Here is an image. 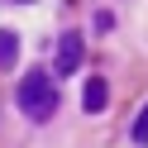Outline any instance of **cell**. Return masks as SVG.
<instances>
[{
  "label": "cell",
  "mask_w": 148,
  "mask_h": 148,
  "mask_svg": "<svg viewBox=\"0 0 148 148\" xmlns=\"http://www.w3.org/2000/svg\"><path fill=\"white\" fill-rule=\"evenodd\" d=\"M105 100H110L105 77H91L86 86H81V110H86V115H100V110H105Z\"/></svg>",
  "instance_id": "3957f363"
},
{
  "label": "cell",
  "mask_w": 148,
  "mask_h": 148,
  "mask_svg": "<svg viewBox=\"0 0 148 148\" xmlns=\"http://www.w3.org/2000/svg\"><path fill=\"white\" fill-rule=\"evenodd\" d=\"M129 138H134V143H148V105L138 110V119H134V129H129Z\"/></svg>",
  "instance_id": "5b68a950"
},
{
  "label": "cell",
  "mask_w": 148,
  "mask_h": 148,
  "mask_svg": "<svg viewBox=\"0 0 148 148\" xmlns=\"http://www.w3.org/2000/svg\"><path fill=\"white\" fill-rule=\"evenodd\" d=\"M19 110L34 119V124H48L53 110H58V91H53V77L48 72H29L19 81Z\"/></svg>",
  "instance_id": "6da1fadb"
},
{
  "label": "cell",
  "mask_w": 148,
  "mask_h": 148,
  "mask_svg": "<svg viewBox=\"0 0 148 148\" xmlns=\"http://www.w3.org/2000/svg\"><path fill=\"white\" fill-rule=\"evenodd\" d=\"M53 67H58V77H72V72L81 67V34L77 29H67L58 38V62H53Z\"/></svg>",
  "instance_id": "7a4b0ae2"
},
{
  "label": "cell",
  "mask_w": 148,
  "mask_h": 148,
  "mask_svg": "<svg viewBox=\"0 0 148 148\" xmlns=\"http://www.w3.org/2000/svg\"><path fill=\"white\" fill-rule=\"evenodd\" d=\"M19 5H29V0H19Z\"/></svg>",
  "instance_id": "8992f818"
},
{
  "label": "cell",
  "mask_w": 148,
  "mask_h": 148,
  "mask_svg": "<svg viewBox=\"0 0 148 148\" xmlns=\"http://www.w3.org/2000/svg\"><path fill=\"white\" fill-rule=\"evenodd\" d=\"M14 58H19V34H14V29H0V72H10Z\"/></svg>",
  "instance_id": "277c9868"
}]
</instances>
